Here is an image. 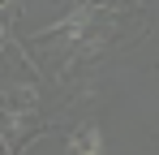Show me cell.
Listing matches in <instances>:
<instances>
[{
  "label": "cell",
  "mask_w": 159,
  "mask_h": 155,
  "mask_svg": "<svg viewBox=\"0 0 159 155\" xmlns=\"http://www.w3.org/2000/svg\"><path fill=\"white\" fill-rule=\"evenodd\" d=\"M69 155H103V134L95 125H82L73 138H69Z\"/></svg>",
  "instance_id": "obj_1"
}]
</instances>
